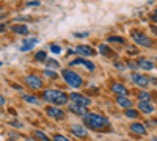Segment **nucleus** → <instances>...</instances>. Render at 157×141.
<instances>
[{
	"label": "nucleus",
	"mask_w": 157,
	"mask_h": 141,
	"mask_svg": "<svg viewBox=\"0 0 157 141\" xmlns=\"http://www.w3.org/2000/svg\"><path fill=\"white\" fill-rule=\"evenodd\" d=\"M0 66H2V61H0Z\"/></svg>",
	"instance_id": "45"
},
{
	"label": "nucleus",
	"mask_w": 157,
	"mask_h": 141,
	"mask_svg": "<svg viewBox=\"0 0 157 141\" xmlns=\"http://www.w3.org/2000/svg\"><path fill=\"white\" fill-rule=\"evenodd\" d=\"M151 141H157V136H152V138H151Z\"/></svg>",
	"instance_id": "41"
},
{
	"label": "nucleus",
	"mask_w": 157,
	"mask_h": 141,
	"mask_svg": "<svg viewBox=\"0 0 157 141\" xmlns=\"http://www.w3.org/2000/svg\"><path fill=\"white\" fill-rule=\"evenodd\" d=\"M126 52H127V54H130V55H135V54H138V49H137V47H130V46H129V47H126Z\"/></svg>",
	"instance_id": "29"
},
{
	"label": "nucleus",
	"mask_w": 157,
	"mask_h": 141,
	"mask_svg": "<svg viewBox=\"0 0 157 141\" xmlns=\"http://www.w3.org/2000/svg\"><path fill=\"white\" fill-rule=\"evenodd\" d=\"M130 130H132L134 133H138V135H146V127L143 124H140V122L130 124Z\"/></svg>",
	"instance_id": "16"
},
{
	"label": "nucleus",
	"mask_w": 157,
	"mask_h": 141,
	"mask_svg": "<svg viewBox=\"0 0 157 141\" xmlns=\"http://www.w3.org/2000/svg\"><path fill=\"white\" fill-rule=\"evenodd\" d=\"M22 97H24L25 102H29V104H33V105H41V104H43V100H41V99L36 97V96H32V94H24Z\"/></svg>",
	"instance_id": "20"
},
{
	"label": "nucleus",
	"mask_w": 157,
	"mask_h": 141,
	"mask_svg": "<svg viewBox=\"0 0 157 141\" xmlns=\"http://www.w3.org/2000/svg\"><path fill=\"white\" fill-rule=\"evenodd\" d=\"M151 20H152V22H155V24H157V16H155V14H152V16H151Z\"/></svg>",
	"instance_id": "38"
},
{
	"label": "nucleus",
	"mask_w": 157,
	"mask_h": 141,
	"mask_svg": "<svg viewBox=\"0 0 157 141\" xmlns=\"http://www.w3.org/2000/svg\"><path fill=\"white\" fill-rule=\"evenodd\" d=\"M46 66H47L49 69H58V68H60V63L50 58V60H46Z\"/></svg>",
	"instance_id": "23"
},
{
	"label": "nucleus",
	"mask_w": 157,
	"mask_h": 141,
	"mask_svg": "<svg viewBox=\"0 0 157 141\" xmlns=\"http://www.w3.org/2000/svg\"><path fill=\"white\" fill-rule=\"evenodd\" d=\"M138 108H140L141 113H146V114L154 111V105L151 104L149 100H140V102H138Z\"/></svg>",
	"instance_id": "13"
},
{
	"label": "nucleus",
	"mask_w": 157,
	"mask_h": 141,
	"mask_svg": "<svg viewBox=\"0 0 157 141\" xmlns=\"http://www.w3.org/2000/svg\"><path fill=\"white\" fill-rule=\"evenodd\" d=\"M99 54L104 55V57H113L112 49H110L107 44H101V46H99Z\"/></svg>",
	"instance_id": "21"
},
{
	"label": "nucleus",
	"mask_w": 157,
	"mask_h": 141,
	"mask_svg": "<svg viewBox=\"0 0 157 141\" xmlns=\"http://www.w3.org/2000/svg\"><path fill=\"white\" fill-rule=\"evenodd\" d=\"M2 105H5V97L0 94V107H2Z\"/></svg>",
	"instance_id": "37"
},
{
	"label": "nucleus",
	"mask_w": 157,
	"mask_h": 141,
	"mask_svg": "<svg viewBox=\"0 0 157 141\" xmlns=\"http://www.w3.org/2000/svg\"><path fill=\"white\" fill-rule=\"evenodd\" d=\"M50 50H52L54 54H60V52H61V47H58L57 44H52V46H50Z\"/></svg>",
	"instance_id": "31"
},
{
	"label": "nucleus",
	"mask_w": 157,
	"mask_h": 141,
	"mask_svg": "<svg viewBox=\"0 0 157 141\" xmlns=\"http://www.w3.org/2000/svg\"><path fill=\"white\" fill-rule=\"evenodd\" d=\"M127 66H129L130 69H134V71H135V69L138 68V65H137V63H135V61H129V63H127Z\"/></svg>",
	"instance_id": "34"
},
{
	"label": "nucleus",
	"mask_w": 157,
	"mask_h": 141,
	"mask_svg": "<svg viewBox=\"0 0 157 141\" xmlns=\"http://www.w3.org/2000/svg\"><path fill=\"white\" fill-rule=\"evenodd\" d=\"M88 35H90L88 32H78V33H74V36H75V38H86Z\"/></svg>",
	"instance_id": "32"
},
{
	"label": "nucleus",
	"mask_w": 157,
	"mask_h": 141,
	"mask_svg": "<svg viewBox=\"0 0 157 141\" xmlns=\"http://www.w3.org/2000/svg\"><path fill=\"white\" fill-rule=\"evenodd\" d=\"M83 122L90 129L98 130V132L110 129V121L105 116H101V114H96V113H86L83 116Z\"/></svg>",
	"instance_id": "1"
},
{
	"label": "nucleus",
	"mask_w": 157,
	"mask_h": 141,
	"mask_svg": "<svg viewBox=\"0 0 157 141\" xmlns=\"http://www.w3.org/2000/svg\"><path fill=\"white\" fill-rule=\"evenodd\" d=\"M151 30H152V32H154V33L157 35V27H151Z\"/></svg>",
	"instance_id": "39"
},
{
	"label": "nucleus",
	"mask_w": 157,
	"mask_h": 141,
	"mask_svg": "<svg viewBox=\"0 0 157 141\" xmlns=\"http://www.w3.org/2000/svg\"><path fill=\"white\" fill-rule=\"evenodd\" d=\"M10 30L13 32V33H16V35H27L29 33V28L25 27V25H11L10 27Z\"/></svg>",
	"instance_id": "19"
},
{
	"label": "nucleus",
	"mask_w": 157,
	"mask_h": 141,
	"mask_svg": "<svg viewBox=\"0 0 157 141\" xmlns=\"http://www.w3.org/2000/svg\"><path fill=\"white\" fill-rule=\"evenodd\" d=\"M74 52L78 54V55H83V57H93V55H94V50L91 49L90 46H83V44L77 46V47L74 49Z\"/></svg>",
	"instance_id": "10"
},
{
	"label": "nucleus",
	"mask_w": 157,
	"mask_h": 141,
	"mask_svg": "<svg viewBox=\"0 0 157 141\" xmlns=\"http://www.w3.org/2000/svg\"><path fill=\"white\" fill-rule=\"evenodd\" d=\"M116 104L120 105L121 108H132V102H130V99H127L126 96H118L116 97Z\"/></svg>",
	"instance_id": "15"
},
{
	"label": "nucleus",
	"mask_w": 157,
	"mask_h": 141,
	"mask_svg": "<svg viewBox=\"0 0 157 141\" xmlns=\"http://www.w3.org/2000/svg\"><path fill=\"white\" fill-rule=\"evenodd\" d=\"M71 132H72V135L74 136H77V138H85L86 136V130H85V127H82V125H78V124H74V125H71Z\"/></svg>",
	"instance_id": "12"
},
{
	"label": "nucleus",
	"mask_w": 157,
	"mask_h": 141,
	"mask_svg": "<svg viewBox=\"0 0 157 141\" xmlns=\"http://www.w3.org/2000/svg\"><path fill=\"white\" fill-rule=\"evenodd\" d=\"M155 124H157V121H155Z\"/></svg>",
	"instance_id": "47"
},
{
	"label": "nucleus",
	"mask_w": 157,
	"mask_h": 141,
	"mask_svg": "<svg viewBox=\"0 0 157 141\" xmlns=\"http://www.w3.org/2000/svg\"><path fill=\"white\" fill-rule=\"evenodd\" d=\"M25 85L30 86L32 89H39L43 88V80L38 75H27L25 77Z\"/></svg>",
	"instance_id": "7"
},
{
	"label": "nucleus",
	"mask_w": 157,
	"mask_h": 141,
	"mask_svg": "<svg viewBox=\"0 0 157 141\" xmlns=\"http://www.w3.org/2000/svg\"><path fill=\"white\" fill-rule=\"evenodd\" d=\"M71 66H85L90 72H93V71L96 69L94 63L90 61V60H86V58H75V60H72V61H71Z\"/></svg>",
	"instance_id": "6"
},
{
	"label": "nucleus",
	"mask_w": 157,
	"mask_h": 141,
	"mask_svg": "<svg viewBox=\"0 0 157 141\" xmlns=\"http://www.w3.org/2000/svg\"><path fill=\"white\" fill-rule=\"evenodd\" d=\"M6 141H17L16 138H10V139H6Z\"/></svg>",
	"instance_id": "40"
},
{
	"label": "nucleus",
	"mask_w": 157,
	"mask_h": 141,
	"mask_svg": "<svg viewBox=\"0 0 157 141\" xmlns=\"http://www.w3.org/2000/svg\"><path fill=\"white\" fill-rule=\"evenodd\" d=\"M43 72H44V75H46V77H50V79H55V77H57V74H55L54 71H52V69H50V71H49V69H46V71H43Z\"/></svg>",
	"instance_id": "30"
},
{
	"label": "nucleus",
	"mask_w": 157,
	"mask_h": 141,
	"mask_svg": "<svg viewBox=\"0 0 157 141\" xmlns=\"http://www.w3.org/2000/svg\"><path fill=\"white\" fill-rule=\"evenodd\" d=\"M109 41L110 43H118V44H124V38H120V36H109Z\"/></svg>",
	"instance_id": "26"
},
{
	"label": "nucleus",
	"mask_w": 157,
	"mask_h": 141,
	"mask_svg": "<svg viewBox=\"0 0 157 141\" xmlns=\"http://www.w3.org/2000/svg\"><path fill=\"white\" fill-rule=\"evenodd\" d=\"M39 5H41V3H39L38 0H36V2H29L27 3V6H39Z\"/></svg>",
	"instance_id": "36"
},
{
	"label": "nucleus",
	"mask_w": 157,
	"mask_h": 141,
	"mask_svg": "<svg viewBox=\"0 0 157 141\" xmlns=\"http://www.w3.org/2000/svg\"><path fill=\"white\" fill-rule=\"evenodd\" d=\"M43 100L50 102L54 105H64V104H68L69 96H66L60 89H46L43 93Z\"/></svg>",
	"instance_id": "2"
},
{
	"label": "nucleus",
	"mask_w": 157,
	"mask_h": 141,
	"mask_svg": "<svg viewBox=\"0 0 157 141\" xmlns=\"http://www.w3.org/2000/svg\"><path fill=\"white\" fill-rule=\"evenodd\" d=\"M54 141H71V139L61 133H57V135H54Z\"/></svg>",
	"instance_id": "27"
},
{
	"label": "nucleus",
	"mask_w": 157,
	"mask_h": 141,
	"mask_svg": "<svg viewBox=\"0 0 157 141\" xmlns=\"http://www.w3.org/2000/svg\"><path fill=\"white\" fill-rule=\"evenodd\" d=\"M112 91L116 93L118 96H126L127 94V89H126V86L123 83H113L112 85Z\"/></svg>",
	"instance_id": "17"
},
{
	"label": "nucleus",
	"mask_w": 157,
	"mask_h": 141,
	"mask_svg": "<svg viewBox=\"0 0 157 141\" xmlns=\"http://www.w3.org/2000/svg\"><path fill=\"white\" fill-rule=\"evenodd\" d=\"M149 96H151V94H148L146 91H141V93L138 94V99H140V100H149Z\"/></svg>",
	"instance_id": "28"
},
{
	"label": "nucleus",
	"mask_w": 157,
	"mask_h": 141,
	"mask_svg": "<svg viewBox=\"0 0 157 141\" xmlns=\"http://www.w3.org/2000/svg\"><path fill=\"white\" fill-rule=\"evenodd\" d=\"M130 79H132V82H134L137 86H140V88H146V86L149 85V79H148V77L141 75V74H138V72H134L132 75H130Z\"/></svg>",
	"instance_id": "8"
},
{
	"label": "nucleus",
	"mask_w": 157,
	"mask_h": 141,
	"mask_svg": "<svg viewBox=\"0 0 157 141\" xmlns=\"http://www.w3.org/2000/svg\"><path fill=\"white\" fill-rule=\"evenodd\" d=\"M0 14H3V8H0Z\"/></svg>",
	"instance_id": "42"
},
{
	"label": "nucleus",
	"mask_w": 157,
	"mask_h": 141,
	"mask_svg": "<svg viewBox=\"0 0 157 141\" xmlns=\"http://www.w3.org/2000/svg\"><path fill=\"white\" fill-rule=\"evenodd\" d=\"M132 39L138 44V46H143V47H154V43L151 41V38H148L145 33L141 32H132Z\"/></svg>",
	"instance_id": "4"
},
{
	"label": "nucleus",
	"mask_w": 157,
	"mask_h": 141,
	"mask_svg": "<svg viewBox=\"0 0 157 141\" xmlns=\"http://www.w3.org/2000/svg\"><path fill=\"white\" fill-rule=\"evenodd\" d=\"M38 44V39L36 38H29V39H25L21 46V52H29V50H32L35 46Z\"/></svg>",
	"instance_id": "11"
},
{
	"label": "nucleus",
	"mask_w": 157,
	"mask_h": 141,
	"mask_svg": "<svg viewBox=\"0 0 157 141\" xmlns=\"http://www.w3.org/2000/svg\"><path fill=\"white\" fill-rule=\"evenodd\" d=\"M154 14H155V16H157V8H155V11H154Z\"/></svg>",
	"instance_id": "43"
},
{
	"label": "nucleus",
	"mask_w": 157,
	"mask_h": 141,
	"mask_svg": "<svg viewBox=\"0 0 157 141\" xmlns=\"http://www.w3.org/2000/svg\"><path fill=\"white\" fill-rule=\"evenodd\" d=\"M137 65L141 68V69H154V63L151 61V60H148V58H140L138 61H137Z\"/></svg>",
	"instance_id": "18"
},
{
	"label": "nucleus",
	"mask_w": 157,
	"mask_h": 141,
	"mask_svg": "<svg viewBox=\"0 0 157 141\" xmlns=\"http://www.w3.org/2000/svg\"><path fill=\"white\" fill-rule=\"evenodd\" d=\"M155 88H157V83H155Z\"/></svg>",
	"instance_id": "46"
},
{
	"label": "nucleus",
	"mask_w": 157,
	"mask_h": 141,
	"mask_svg": "<svg viewBox=\"0 0 157 141\" xmlns=\"http://www.w3.org/2000/svg\"><path fill=\"white\" fill-rule=\"evenodd\" d=\"M61 75H63L64 82H66L69 86H72V88H80V86L83 85V79H82V77L78 75L75 71L63 69V71H61Z\"/></svg>",
	"instance_id": "3"
},
{
	"label": "nucleus",
	"mask_w": 157,
	"mask_h": 141,
	"mask_svg": "<svg viewBox=\"0 0 157 141\" xmlns=\"http://www.w3.org/2000/svg\"><path fill=\"white\" fill-rule=\"evenodd\" d=\"M46 58H47V54L44 52V50H39V52H36V55H35L36 61H46Z\"/></svg>",
	"instance_id": "25"
},
{
	"label": "nucleus",
	"mask_w": 157,
	"mask_h": 141,
	"mask_svg": "<svg viewBox=\"0 0 157 141\" xmlns=\"http://www.w3.org/2000/svg\"><path fill=\"white\" fill-rule=\"evenodd\" d=\"M33 136H35L36 139H39V141H50V138H49L43 130H35V132H33Z\"/></svg>",
	"instance_id": "22"
},
{
	"label": "nucleus",
	"mask_w": 157,
	"mask_h": 141,
	"mask_svg": "<svg viewBox=\"0 0 157 141\" xmlns=\"http://www.w3.org/2000/svg\"><path fill=\"white\" fill-rule=\"evenodd\" d=\"M27 141H33V139H30V138H27Z\"/></svg>",
	"instance_id": "44"
},
{
	"label": "nucleus",
	"mask_w": 157,
	"mask_h": 141,
	"mask_svg": "<svg viewBox=\"0 0 157 141\" xmlns=\"http://www.w3.org/2000/svg\"><path fill=\"white\" fill-rule=\"evenodd\" d=\"M69 99L72 100V104L82 105V107H88V105L91 104L90 97H86V96H83V94H80V93H72V94H69Z\"/></svg>",
	"instance_id": "5"
},
{
	"label": "nucleus",
	"mask_w": 157,
	"mask_h": 141,
	"mask_svg": "<svg viewBox=\"0 0 157 141\" xmlns=\"http://www.w3.org/2000/svg\"><path fill=\"white\" fill-rule=\"evenodd\" d=\"M10 124H11V125H13V127H17V129H21V127H22V125H24V124H22V122H19V121H17V119H14V121H11V122H10Z\"/></svg>",
	"instance_id": "33"
},
{
	"label": "nucleus",
	"mask_w": 157,
	"mask_h": 141,
	"mask_svg": "<svg viewBox=\"0 0 157 141\" xmlns=\"http://www.w3.org/2000/svg\"><path fill=\"white\" fill-rule=\"evenodd\" d=\"M115 68H116V69H120V71H126V66L121 65V63H115Z\"/></svg>",
	"instance_id": "35"
},
{
	"label": "nucleus",
	"mask_w": 157,
	"mask_h": 141,
	"mask_svg": "<svg viewBox=\"0 0 157 141\" xmlns=\"http://www.w3.org/2000/svg\"><path fill=\"white\" fill-rule=\"evenodd\" d=\"M68 108H69L72 113L78 114V116H85V114L88 113V108H85V107H82V105H77V104H71Z\"/></svg>",
	"instance_id": "14"
},
{
	"label": "nucleus",
	"mask_w": 157,
	"mask_h": 141,
	"mask_svg": "<svg viewBox=\"0 0 157 141\" xmlns=\"http://www.w3.org/2000/svg\"><path fill=\"white\" fill-rule=\"evenodd\" d=\"M46 113H47V116H50L52 119H57V121L64 118V111L61 108H57V107H47Z\"/></svg>",
	"instance_id": "9"
},
{
	"label": "nucleus",
	"mask_w": 157,
	"mask_h": 141,
	"mask_svg": "<svg viewBox=\"0 0 157 141\" xmlns=\"http://www.w3.org/2000/svg\"><path fill=\"white\" fill-rule=\"evenodd\" d=\"M124 113H126V116H127V118H132V119H134V118H138V111L134 110V108H126Z\"/></svg>",
	"instance_id": "24"
}]
</instances>
